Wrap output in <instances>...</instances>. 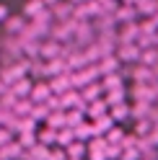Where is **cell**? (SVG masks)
Segmentation results:
<instances>
[{
    "mask_svg": "<svg viewBox=\"0 0 158 160\" xmlns=\"http://www.w3.org/2000/svg\"><path fill=\"white\" fill-rule=\"evenodd\" d=\"M26 75H29V62H26V59L13 62V65H8V67H0V80H5L8 85H13V83H18V80H24Z\"/></svg>",
    "mask_w": 158,
    "mask_h": 160,
    "instance_id": "1",
    "label": "cell"
},
{
    "mask_svg": "<svg viewBox=\"0 0 158 160\" xmlns=\"http://www.w3.org/2000/svg\"><path fill=\"white\" fill-rule=\"evenodd\" d=\"M96 75H98V67L96 65H88L83 70H78V72H70V80H73V88H78V91H83L86 85L96 83ZM101 78V75H98Z\"/></svg>",
    "mask_w": 158,
    "mask_h": 160,
    "instance_id": "2",
    "label": "cell"
},
{
    "mask_svg": "<svg viewBox=\"0 0 158 160\" xmlns=\"http://www.w3.org/2000/svg\"><path fill=\"white\" fill-rule=\"evenodd\" d=\"M127 75H130L135 80V85H150L155 83V78H153V70L150 67H145V65H132V67H127Z\"/></svg>",
    "mask_w": 158,
    "mask_h": 160,
    "instance_id": "3",
    "label": "cell"
},
{
    "mask_svg": "<svg viewBox=\"0 0 158 160\" xmlns=\"http://www.w3.org/2000/svg\"><path fill=\"white\" fill-rule=\"evenodd\" d=\"M114 54H117L119 62H127V65H137L140 62V49H137V44H119Z\"/></svg>",
    "mask_w": 158,
    "mask_h": 160,
    "instance_id": "4",
    "label": "cell"
},
{
    "mask_svg": "<svg viewBox=\"0 0 158 160\" xmlns=\"http://www.w3.org/2000/svg\"><path fill=\"white\" fill-rule=\"evenodd\" d=\"M29 26V18L26 16H8L5 18V36H21Z\"/></svg>",
    "mask_w": 158,
    "mask_h": 160,
    "instance_id": "5",
    "label": "cell"
},
{
    "mask_svg": "<svg viewBox=\"0 0 158 160\" xmlns=\"http://www.w3.org/2000/svg\"><path fill=\"white\" fill-rule=\"evenodd\" d=\"M39 57H42L44 62H52V59H62V44L52 42V39H47V42H42Z\"/></svg>",
    "mask_w": 158,
    "mask_h": 160,
    "instance_id": "6",
    "label": "cell"
},
{
    "mask_svg": "<svg viewBox=\"0 0 158 160\" xmlns=\"http://www.w3.org/2000/svg\"><path fill=\"white\" fill-rule=\"evenodd\" d=\"M49 88H52V93L55 96H62L67 91H73V80H70V72H62V75H57L49 80Z\"/></svg>",
    "mask_w": 158,
    "mask_h": 160,
    "instance_id": "7",
    "label": "cell"
},
{
    "mask_svg": "<svg viewBox=\"0 0 158 160\" xmlns=\"http://www.w3.org/2000/svg\"><path fill=\"white\" fill-rule=\"evenodd\" d=\"M137 16H140V13H137V8H135V5H119V8L114 11V21L124 26V23H135V21H137Z\"/></svg>",
    "mask_w": 158,
    "mask_h": 160,
    "instance_id": "8",
    "label": "cell"
},
{
    "mask_svg": "<svg viewBox=\"0 0 158 160\" xmlns=\"http://www.w3.org/2000/svg\"><path fill=\"white\" fill-rule=\"evenodd\" d=\"M52 96H55V93H52V88H49V83H36L29 98L34 101V106H39V103H47Z\"/></svg>",
    "mask_w": 158,
    "mask_h": 160,
    "instance_id": "9",
    "label": "cell"
},
{
    "mask_svg": "<svg viewBox=\"0 0 158 160\" xmlns=\"http://www.w3.org/2000/svg\"><path fill=\"white\" fill-rule=\"evenodd\" d=\"M119 65H122V62H119V59H117V54H109V57H104V59H101V62H98L96 67H98V75L104 78V75L119 72Z\"/></svg>",
    "mask_w": 158,
    "mask_h": 160,
    "instance_id": "10",
    "label": "cell"
},
{
    "mask_svg": "<svg viewBox=\"0 0 158 160\" xmlns=\"http://www.w3.org/2000/svg\"><path fill=\"white\" fill-rule=\"evenodd\" d=\"M24 155H26V150H24L21 145H18L16 139H13L11 145H5L3 150H0V160H21Z\"/></svg>",
    "mask_w": 158,
    "mask_h": 160,
    "instance_id": "11",
    "label": "cell"
},
{
    "mask_svg": "<svg viewBox=\"0 0 158 160\" xmlns=\"http://www.w3.org/2000/svg\"><path fill=\"white\" fill-rule=\"evenodd\" d=\"M119 88H124L119 72H112V75H104V78H101V91H104V93H109V91H119Z\"/></svg>",
    "mask_w": 158,
    "mask_h": 160,
    "instance_id": "12",
    "label": "cell"
},
{
    "mask_svg": "<svg viewBox=\"0 0 158 160\" xmlns=\"http://www.w3.org/2000/svg\"><path fill=\"white\" fill-rule=\"evenodd\" d=\"M31 91H34V83H31L29 78H24V80H18V83L11 85V93H13L16 98H29Z\"/></svg>",
    "mask_w": 158,
    "mask_h": 160,
    "instance_id": "13",
    "label": "cell"
},
{
    "mask_svg": "<svg viewBox=\"0 0 158 160\" xmlns=\"http://www.w3.org/2000/svg\"><path fill=\"white\" fill-rule=\"evenodd\" d=\"M65 152H67V160H83L88 155V145L81 142V139H75L70 147H65Z\"/></svg>",
    "mask_w": 158,
    "mask_h": 160,
    "instance_id": "14",
    "label": "cell"
},
{
    "mask_svg": "<svg viewBox=\"0 0 158 160\" xmlns=\"http://www.w3.org/2000/svg\"><path fill=\"white\" fill-rule=\"evenodd\" d=\"M153 103H145V101H135L130 106V119H135V122H140V119H148V114H150Z\"/></svg>",
    "mask_w": 158,
    "mask_h": 160,
    "instance_id": "15",
    "label": "cell"
},
{
    "mask_svg": "<svg viewBox=\"0 0 158 160\" xmlns=\"http://www.w3.org/2000/svg\"><path fill=\"white\" fill-rule=\"evenodd\" d=\"M47 11V5H44V0H29V3L24 5V16L29 18V21H34V18L39 13H44Z\"/></svg>",
    "mask_w": 158,
    "mask_h": 160,
    "instance_id": "16",
    "label": "cell"
},
{
    "mask_svg": "<svg viewBox=\"0 0 158 160\" xmlns=\"http://www.w3.org/2000/svg\"><path fill=\"white\" fill-rule=\"evenodd\" d=\"M101 83H91V85H86L83 91H81V98L86 103H93V101H98V98H101Z\"/></svg>",
    "mask_w": 158,
    "mask_h": 160,
    "instance_id": "17",
    "label": "cell"
},
{
    "mask_svg": "<svg viewBox=\"0 0 158 160\" xmlns=\"http://www.w3.org/2000/svg\"><path fill=\"white\" fill-rule=\"evenodd\" d=\"M47 127L55 129V132L65 129V127H67V114H65V111H52V114H49V119H47Z\"/></svg>",
    "mask_w": 158,
    "mask_h": 160,
    "instance_id": "18",
    "label": "cell"
},
{
    "mask_svg": "<svg viewBox=\"0 0 158 160\" xmlns=\"http://www.w3.org/2000/svg\"><path fill=\"white\" fill-rule=\"evenodd\" d=\"M109 129H114V119L106 114V116H98L96 122H93V132H96V137H101V134H106Z\"/></svg>",
    "mask_w": 158,
    "mask_h": 160,
    "instance_id": "19",
    "label": "cell"
},
{
    "mask_svg": "<svg viewBox=\"0 0 158 160\" xmlns=\"http://www.w3.org/2000/svg\"><path fill=\"white\" fill-rule=\"evenodd\" d=\"M75 139H78V134H75V129H70V127H65V129H60V132H57V145H60L62 150L70 147Z\"/></svg>",
    "mask_w": 158,
    "mask_h": 160,
    "instance_id": "20",
    "label": "cell"
},
{
    "mask_svg": "<svg viewBox=\"0 0 158 160\" xmlns=\"http://www.w3.org/2000/svg\"><path fill=\"white\" fill-rule=\"evenodd\" d=\"M106 108H109V106L104 103V98H98V101L88 103V111H86V116H88V119H93V122H96L98 116H106Z\"/></svg>",
    "mask_w": 158,
    "mask_h": 160,
    "instance_id": "21",
    "label": "cell"
},
{
    "mask_svg": "<svg viewBox=\"0 0 158 160\" xmlns=\"http://www.w3.org/2000/svg\"><path fill=\"white\" fill-rule=\"evenodd\" d=\"M106 98H104V103L109 106V108H114V106H119V103H124V96H127V91L124 88H119V91H109V93H104Z\"/></svg>",
    "mask_w": 158,
    "mask_h": 160,
    "instance_id": "22",
    "label": "cell"
},
{
    "mask_svg": "<svg viewBox=\"0 0 158 160\" xmlns=\"http://www.w3.org/2000/svg\"><path fill=\"white\" fill-rule=\"evenodd\" d=\"M13 111H16L18 116H31V111H34V101H31V98H18Z\"/></svg>",
    "mask_w": 158,
    "mask_h": 160,
    "instance_id": "23",
    "label": "cell"
},
{
    "mask_svg": "<svg viewBox=\"0 0 158 160\" xmlns=\"http://www.w3.org/2000/svg\"><path fill=\"white\" fill-rule=\"evenodd\" d=\"M36 139H39V145H55L57 142V132H55V129H49V127H44L42 129V132H36Z\"/></svg>",
    "mask_w": 158,
    "mask_h": 160,
    "instance_id": "24",
    "label": "cell"
},
{
    "mask_svg": "<svg viewBox=\"0 0 158 160\" xmlns=\"http://www.w3.org/2000/svg\"><path fill=\"white\" fill-rule=\"evenodd\" d=\"M140 65L153 70L158 65V49H145V52H140Z\"/></svg>",
    "mask_w": 158,
    "mask_h": 160,
    "instance_id": "25",
    "label": "cell"
},
{
    "mask_svg": "<svg viewBox=\"0 0 158 160\" xmlns=\"http://www.w3.org/2000/svg\"><path fill=\"white\" fill-rule=\"evenodd\" d=\"M109 116L114 119V122H124V119H130V106L127 103L114 106V108H109Z\"/></svg>",
    "mask_w": 158,
    "mask_h": 160,
    "instance_id": "26",
    "label": "cell"
},
{
    "mask_svg": "<svg viewBox=\"0 0 158 160\" xmlns=\"http://www.w3.org/2000/svg\"><path fill=\"white\" fill-rule=\"evenodd\" d=\"M16 142H18V145H21L26 152H29L31 147H36V142H39V139H36V132H26V134H18V139H16Z\"/></svg>",
    "mask_w": 158,
    "mask_h": 160,
    "instance_id": "27",
    "label": "cell"
},
{
    "mask_svg": "<svg viewBox=\"0 0 158 160\" xmlns=\"http://www.w3.org/2000/svg\"><path fill=\"white\" fill-rule=\"evenodd\" d=\"M104 139H106V142H109V145H119V147H122V139H124V132H122L119 127H114V129H109V132L104 134Z\"/></svg>",
    "mask_w": 158,
    "mask_h": 160,
    "instance_id": "28",
    "label": "cell"
},
{
    "mask_svg": "<svg viewBox=\"0 0 158 160\" xmlns=\"http://www.w3.org/2000/svg\"><path fill=\"white\" fill-rule=\"evenodd\" d=\"M49 114H52V111H49V108H47L44 103H39V106H34V111H31V119H34L36 124H39V122H44V124H47Z\"/></svg>",
    "mask_w": 158,
    "mask_h": 160,
    "instance_id": "29",
    "label": "cell"
},
{
    "mask_svg": "<svg viewBox=\"0 0 158 160\" xmlns=\"http://www.w3.org/2000/svg\"><path fill=\"white\" fill-rule=\"evenodd\" d=\"M150 132H153L150 119H140V122H135V134H137V137H148Z\"/></svg>",
    "mask_w": 158,
    "mask_h": 160,
    "instance_id": "30",
    "label": "cell"
},
{
    "mask_svg": "<svg viewBox=\"0 0 158 160\" xmlns=\"http://www.w3.org/2000/svg\"><path fill=\"white\" fill-rule=\"evenodd\" d=\"M104 155H106V160H119L122 158V147L119 145H109L104 150Z\"/></svg>",
    "mask_w": 158,
    "mask_h": 160,
    "instance_id": "31",
    "label": "cell"
},
{
    "mask_svg": "<svg viewBox=\"0 0 158 160\" xmlns=\"http://www.w3.org/2000/svg\"><path fill=\"white\" fill-rule=\"evenodd\" d=\"M13 137H16V134L11 132V129H5V127H0V150H3L5 145H11V142H13Z\"/></svg>",
    "mask_w": 158,
    "mask_h": 160,
    "instance_id": "32",
    "label": "cell"
},
{
    "mask_svg": "<svg viewBox=\"0 0 158 160\" xmlns=\"http://www.w3.org/2000/svg\"><path fill=\"white\" fill-rule=\"evenodd\" d=\"M140 158H143L140 150L132 147V150H122V158H119V160H140Z\"/></svg>",
    "mask_w": 158,
    "mask_h": 160,
    "instance_id": "33",
    "label": "cell"
},
{
    "mask_svg": "<svg viewBox=\"0 0 158 160\" xmlns=\"http://www.w3.org/2000/svg\"><path fill=\"white\" fill-rule=\"evenodd\" d=\"M47 160H67V152H65L62 147H52V150H49V158H47Z\"/></svg>",
    "mask_w": 158,
    "mask_h": 160,
    "instance_id": "34",
    "label": "cell"
},
{
    "mask_svg": "<svg viewBox=\"0 0 158 160\" xmlns=\"http://www.w3.org/2000/svg\"><path fill=\"white\" fill-rule=\"evenodd\" d=\"M148 139H150V145L158 150V127H153V132L150 134H148Z\"/></svg>",
    "mask_w": 158,
    "mask_h": 160,
    "instance_id": "35",
    "label": "cell"
},
{
    "mask_svg": "<svg viewBox=\"0 0 158 160\" xmlns=\"http://www.w3.org/2000/svg\"><path fill=\"white\" fill-rule=\"evenodd\" d=\"M5 18H8V8L0 5V23H5Z\"/></svg>",
    "mask_w": 158,
    "mask_h": 160,
    "instance_id": "36",
    "label": "cell"
},
{
    "mask_svg": "<svg viewBox=\"0 0 158 160\" xmlns=\"http://www.w3.org/2000/svg\"><path fill=\"white\" fill-rule=\"evenodd\" d=\"M57 3H62V0H44V5H47V8H52V5H57Z\"/></svg>",
    "mask_w": 158,
    "mask_h": 160,
    "instance_id": "37",
    "label": "cell"
},
{
    "mask_svg": "<svg viewBox=\"0 0 158 160\" xmlns=\"http://www.w3.org/2000/svg\"><path fill=\"white\" fill-rule=\"evenodd\" d=\"M155 3H158V0H155Z\"/></svg>",
    "mask_w": 158,
    "mask_h": 160,
    "instance_id": "38",
    "label": "cell"
}]
</instances>
